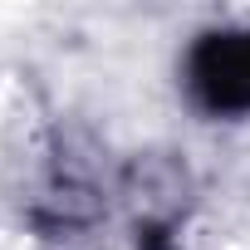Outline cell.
<instances>
[{"instance_id": "obj_1", "label": "cell", "mask_w": 250, "mask_h": 250, "mask_svg": "<svg viewBox=\"0 0 250 250\" xmlns=\"http://www.w3.org/2000/svg\"><path fill=\"white\" fill-rule=\"evenodd\" d=\"M187 88L201 113L245 118L250 113V25L201 35L187 54Z\"/></svg>"}]
</instances>
